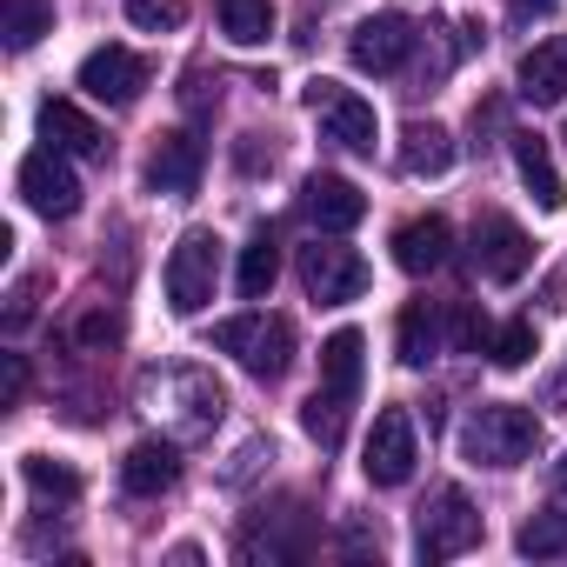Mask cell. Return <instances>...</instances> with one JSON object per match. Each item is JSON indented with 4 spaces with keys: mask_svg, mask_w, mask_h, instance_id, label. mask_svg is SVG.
I'll return each mask as SVG.
<instances>
[{
    "mask_svg": "<svg viewBox=\"0 0 567 567\" xmlns=\"http://www.w3.org/2000/svg\"><path fill=\"white\" fill-rule=\"evenodd\" d=\"M461 447H467V461H481V467H520V461H534V447H540V421H534V408L487 401V408H474V421L461 427Z\"/></svg>",
    "mask_w": 567,
    "mask_h": 567,
    "instance_id": "6da1fadb",
    "label": "cell"
},
{
    "mask_svg": "<svg viewBox=\"0 0 567 567\" xmlns=\"http://www.w3.org/2000/svg\"><path fill=\"white\" fill-rule=\"evenodd\" d=\"M214 348L234 354L254 381H280L295 368V321H280V315H234L214 328Z\"/></svg>",
    "mask_w": 567,
    "mask_h": 567,
    "instance_id": "7a4b0ae2",
    "label": "cell"
},
{
    "mask_svg": "<svg viewBox=\"0 0 567 567\" xmlns=\"http://www.w3.org/2000/svg\"><path fill=\"white\" fill-rule=\"evenodd\" d=\"M161 288H167V308L174 315H200L220 288V240L207 227H187L167 254V274H161Z\"/></svg>",
    "mask_w": 567,
    "mask_h": 567,
    "instance_id": "3957f363",
    "label": "cell"
},
{
    "mask_svg": "<svg viewBox=\"0 0 567 567\" xmlns=\"http://www.w3.org/2000/svg\"><path fill=\"white\" fill-rule=\"evenodd\" d=\"M474 540H481V507H474L461 487H434L427 507H421V520H414V554L434 567V560L467 554Z\"/></svg>",
    "mask_w": 567,
    "mask_h": 567,
    "instance_id": "277c9868",
    "label": "cell"
},
{
    "mask_svg": "<svg viewBox=\"0 0 567 567\" xmlns=\"http://www.w3.org/2000/svg\"><path fill=\"white\" fill-rule=\"evenodd\" d=\"M308 114L321 121V141H334V147H348V154H374V141H381V121H374V101H361L354 87H341V81H308Z\"/></svg>",
    "mask_w": 567,
    "mask_h": 567,
    "instance_id": "5b68a950",
    "label": "cell"
},
{
    "mask_svg": "<svg viewBox=\"0 0 567 567\" xmlns=\"http://www.w3.org/2000/svg\"><path fill=\"white\" fill-rule=\"evenodd\" d=\"M301 280H308V295L321 301V308H348V301H361L368 295V260L354 254V247H341V240H315V247H301Z\"/></svg>",
    "mask_w": 567,
    "mask_h": 567,
    "instance_id": "8992f818",
    "label": "cell"
},
{
    "mask_svg": "<svg viewBox=\"0 0 567 567\" xmlns=\"http://www.w3.org/2000/svg\"><path fill=\"white\" fill-rule=\"evenodd\" d=\"M414 461H421V441H414L408 408H381L374 427H368V447H361L368 481H374V487H408V481H414Z\"/></svg>",
    "mask_w": 567,
    "mask_h": 567,
    "instance_id": "52a82bcc",
    "label": "cell"
},
{
    "mask_svg": "<svg viewBox=\"0 0 567 567\" xmlns=\"http://www.w3.org/2000/svg\"><path fill=\"white\" fill-rule=\"evenodd\" d=\"M14 187H21V200H28L41 220H68V214L81 207V181H74V167H68L61 147H34V154L21 161Z\"/></svg>",
    "mask_w": 567,
    "mask_h": 567,
    "instance_id": "ba28073f",
    "label": "cell"
},
{
    "mask_svg": "<svg viewBox=\"0 0 567 567\" xmlns=\"http://www.w3.org/2000/svg\"><path fill=\"white\" fill-rule=\"evenodd\" d=\"M474 267H481V280H520L527 267H534V240H527V227L520 220H507V214H481L474 220Z\"/></svg>",
    "mask_w": 567,
    "mask_h": 567,
    "instance_id": "9c48e42d",
    "label": "cell"
},
{
    "mask_svg": "<svg viewBox=\"0 0 567 567\" xmlns=\"http://www.w3.org/2000/svg\"><path fill=\"white\" fill-rule=\"evenodd\" d=\"M154 388H167L181 408H174V434L187 441V434H207L220 414H227V394H220V381L214 374H200V368H167V374H147Z\"/></svg>",
    "mask_w": 567,
    "mask_h": 567,
    "instance_id": "30bf717a",
    "label": "cell"
},
{
    "mask_svg": "<svg viewBox=\"0 0 567 567\" xmlns=\"http://www.w3.org/2000/svg\"><path fill=\"white\" fill-rule=\"evenodd\" d=\"M408 54H414L408 14H368V21L354 28V41H348V61H354L361 74H401Z\"/></svg>",
    "mask_w": 567,
    "mask_h": 567,
    "instance_id": "8fae6325",
    "label": "cell"
},
{
    "mask_svg": "<svg viewBox=\"0 0 567 567\" xmlns=\"http://www.w3.org/2000/svg\"><path fill=\"white\" fill-rule=\"evenodd\" d=\"M200 167H207L200 134H194V127H174V134H161V147L147 154V187L167 194V200H187V194L200 187Z\"/></svg>",
    "mask_w": 567,
    "mask_h": 567,
    "instance_id": "7c38bea8",
    "label": "cell"
},
{
    "mask_svg": "<svg viewBox=\"0 0 567 567\" xmlns=\"http://www.w3.org/2000/svg\"><path fill=\"white\" fill-rule=\"evenodd\" d=\"M81 87H87L94 101H107V107H127V101H141V87H147V61H141L134 48H94V54L81 61Z\"/></svg>",
    "mask_w": 567,
    "mask_h": 567,
    "instance_id": "4fadbf2b",
    "label": "cell"
},
{
    "mask_svg": "<svg viewBox=\"0 0 567 567\" xmlns=\"http://www.w3.org/2000/svg\"><path fill=\"white\" fill-rule=\"evenodd\" d=\"M301 207H308V220H315L321 234H348V227L368 220V194H361L348 174H308Z\"/></svg>",
    "mask_w": 567,
    "mask_h": 567,
    "instance_id": "5bb4252c",
    "label": "cell"
},
{
    "mask_svg": "<svg viewBox=\"0 0 567 567\" xmlns=\"http://www.w3.org/2000/svg\"><path fill=\"white\" fill-rule=\"evenodd\" d=\"M514 94H520L527 107H560V101H567V34H547L540 48L520 54Z\"/></svg>",
    "mask_w": 567,
    "mask_h": 567,
    "instance_id": "9a60e30c",
    "label": "cell"
},
{
    "mask_svg": "<svg viewBox=\"0 0 567 567\" xmlns=\"http://www.w3.org/2000/svg\"><path fill=\"white\" fill-rule=\"evenodd\" d=\"M447 247H454V227L441 214H414L394 227V267L401 274H434L447 260Z\"/></svg>",
    "mask_w": 567,
    "mask_h": 567,
    "instance_id": "2e32d148",
    "label": "cell"
},
{
    "mask_svg": "<svg viewBox=\"0 0 567 567\" xmlns=\"http://www.w3.org/2000/svg\"><path fill=\"white\" fill-rule=\"evenodd\" d=\"M507 147H514V167H520L527 194L540 200V214H554V207L567 200V187H560V167H554L547 141H540V134H507Z\"/></svg>",
    "mask_w": 567,
    "mask_h": 567,
    "instance_id": "e0dca14e",
    "label": "cell"
},
{
    "mask_svg": "<svg viewBox=\"0 0 567 567\" xmlns=\"http://www.w3.org/2000/svg\"><path fill=\"white\" fill-rule=\"evenodd\" d=\"M121 481H127V494H167V487L181 481L174 441H134L127 461H121Z\"/></svg>",
    "mask_w": 567,
    "mask_h": 567,
    "instance_id": "ac0fdd59",
    "label": "cell"
},
{
    "mask_svg": "<svg viewBox=\"0 0 567 567\" xmlns=\"http://www.w3.org/2000/svg\"><path fill=\"white\" fill-rule=\"evenodd\" d=\"M41 141L61 147V154H107L101 127H94L74 101H41Z\"/></svg>",
    "mask_w": 567,
    "mask_h": 567,
    "instance_id": "d6986e66",
    "label": "cell"
},
{
    "mask_svg": "<svg viewBox=\"0 0 567 567\" xmlns=\"http://www.w3.org/2000/svg\"><path fill=\"white\" fill-rule=\"evenodd\" d=\"M447 167H454V134L434 127V121H414V127L401 134V174L434 181V174H447Z\"/></svg>",
    "mask_w": 567,
    "mask_h": 567,
    "instance_id": "ffe728a7",
    "label": "cell"
},
{
    "mask_svg": "<svg viewBox=\"0 0 567 567\" xmlns=\"http://www.w3.org/2000/svg\"><path fill=\"white\" fill-rule=\"evenodd\" d=\"M447 348V321L434 301H408L401 308V368H427Z\"/></svg>",
    "mask_w": 567,
    "mask_h": 567,
    "instance_id": "44dd1931",
    "label": "cell"
},
{
    "mask_svg": "<svg viewBox=\"0 0 567 567\" xmlns=\"http://www.w3.org/2000/svg\"><path fill=\"white\" fill-rule=\"evenodd\" d=\"M361 354H368V341H361L354 328L328 334V341H321V388H334L341 401H354V394H361Z\"/></svg>",
    "mask_w": 567,
    "mask_h": 567,
    "instance_id": "7402d4cb",
    "label": "cell"
},
{
    "mask_svg": "<svg viewBox=\"0 0 567 567\" xmlns=\"http://www.w3.org/2000/svg\"><path fill=\"white\" fill-rule=\"evenodd\" d=\"M274 274H280V240L260 227V234L240 247V274H234V280H240L247 301H267V295H274Z\"/></svg>",
    "mask_w": 567,
    "mask_h": 567,
    "instance_id": "603a6c76",
    "label": "cell"
},
{
    "mask_svg": "<svg viewBox=\"0 0 567 567\" xmlns=\"http://www.w3.org/2000/svg\"><path fill=\"white\" fill-rule=\"evenodd\" d=\"M514 547H520L527 560H554V554H567V507H540V514H527L520 534H514Z\"/></svg>",
    "mask_w": 567,
    "mask_h": 567,
    "instance_id": "cb8c5ba5",
    "label": "cell"
},
{
    "mask_svg": "<svg viewBox=\"0 0 567 567\" xmlns=\"http://www.w3.org/2000/svg\"><path fill=\"white\" fill-rule=\"evenodd\" d=\"M220 34L234 48H260L274 34V8L267 0H220Z\"/></svg>",
    "mask_w": 567,
    "mask_h": 567,
    "instance_id": "d4e9b609",
    "label": "cell"
},
{
    "mask_svg": "<svg viewBox=\"0 0 567 567\" xmlns=\"http://www.w3.org/2000/svg\"><path fill=\"white\" fill-rule=\"evenodd\" d=\"M14 54H28L41 34H54V0H8V21H0Z\"/></svg>",
    "mask_w": 567,
    "mask_h": 567,
    "instance_id": "484cf974",
    "label": "cell"
},
{
    "mask_svg": "<svg viewBox=\"0 0 567 567\" xmlns=\"http://www.w3.org/2000/svg\"><path fill=\"white\" fill-rule=\"evenodd\" d=\"M301 427H308L321 447H341V434H348V401H341L334 388H315L308 408H301Z\"/></svg>",
    "mask_w": 567,
    "mask_h": 567,
    "instance_id": "4316f807",
    "label": "cell"
},
{
    "mask_svg": "<svg viewBox=\"0 0 567 567\" xmlns=\"http://www.w3.org/2000/svg\"><path fill=\"white\" fill-rule=\"evenodd\" d=\"M21 474H28V487L48 494V501H81V474H74L68 461H54V454H28Z\"/></svg>",
    "mask_w": 567,
    "mask_h": 567,
    "instance_id": "83f0119b",
    "label": "cell"
},
{
    "mask_svg": "<svg viewBox=\"0 0 567 567\" xmlns=\"http://www.w3.org/2000/svg\"><path fill=\"white\" fill-rule=\"evenodd\" d=\"M494 368H527L534 354H540V334H534V321H507L501 334H494Z\"/></svg>",
    "mask_w": 567,
    "mask_h": 567,
    "instance_id": "f1b7e54d",
    "label": "cell"
},
{
    "mask_svg": "<svg viewBox=\"0 0 567 567\" xmlns=\"http://www.w3.org/2000/svg\"><path fill=\"white\" fill-rule=\"evenodd\" d=\"M127 21L141 34H174L181 28V0H127Z\"/></svg>",
    "mask_w": 567,
    "mask_h": 567,
    "instance_id": "f546056e",
    "label": "cell"
},
{
    "mask_svg": "<svg viewBox=\"0 0 567 567\" xmlns=\"http://www.w3.org/2000/svg\"><path fill=\"white\" fill-rule=\"evenodd\" d=\"M454 348H461V354H474V348L487 354V348H494V328H487L481 308H454Z\"/></svg>",
    "mask_w": 567,
    "mask_h": 567,
    "instance_id": "4dcf8cb0",
    "label": "cell"
},
{
    "mask_svg": "<svg viewBox=\"0 0 567 567\" xmlns=\"http://www.w3.org/2000/svg\"><path fill=\"white\" fill-rule=\"evenodd\" d=\"M114 334H121V321H114V315H94V321L81 328V341H114Z\"/></svg>",
    "mask_w": 567,
    "mask_h": 567,
    "instance_id": "1f68e13d",
    "label": "cell"
},
{
    "mask_svg": "<svg viewBox=\"0 0 567 567\" xmlns=\"http://www.w3.org/2000/svg\"><path fill=\"white\" fill-rule=\"evenodd\" d=\"M21 388H28V368H21V354H8V401H14Z\"/></svg>",
    "mask_w": 567,
    "mask_h": 567,
    "instance_id": "d6a6232c",
    "label": "cell"
},
{
    "mask_svg": "<svg viewBox=\"0 0 567 567\" xmlns=\"http://www.w3.org/2000/svg\"><path fill=\"white\" fill-rule=\"evenodd\" d=\"M507 8H514V14H554L560 0H507Z\"/></svg>",
    "mask_w": 567,
    "mask_h": 567,
    "instance_id": "836d02e7",
    "label": "cell"
},
{
    "mask_svg": "<svg viewBox=\"0 0 567 567\" xmlns=\"http://www.w3.org/2000/svg\"><path fill=\"white\" fill-rule=\"evenodd\" d=\"M560 487H567V461H560Z\"/></svg>",
    "mask_w": 567,
    "mask_h": 567,
    "instance_id": "e575fe53",
    "label": "cell"
}]
</instances>
